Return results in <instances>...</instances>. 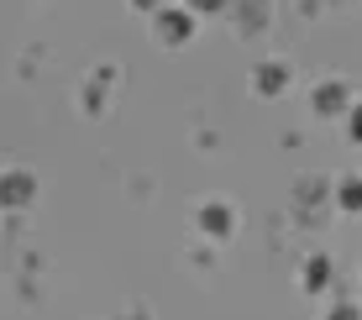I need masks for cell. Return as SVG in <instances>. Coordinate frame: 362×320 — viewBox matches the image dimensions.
Here are the masks:
<instances>
[{"mask_svg":"<svg viewBox=\"0 0 362 320\" xmlns=\"http://www.w3.org/2000/svg\"><path fill=\"white\" fill-rule=\"evenodd\" d=\"M315 110L320 116H336V110H352V95H346V84L341 79H326L315 90Z\"/></svg>","mask_w":362,"mask_h":320,"instance_id":"obj_1","label":"cell"},{"mask_svg":"<svg viewBox=\"0 0 362 320\" xmlns=\"http://www.w3.org/2000/svg\"><path fill=\"white\" fill-rule=\"evenodd\" d=\"M284 79H289V69H284V64H263V69H257V90H263V95H279Z\"/></svg>","mask_w":362,"mask_h":320,"instance_id":"obj_2","label":"cell"},{"mask_svg":"<svg viewBox=\"0 0 362 320\" xmlns=\"http://www.w3.org/2000/svg\"><path fill=\"white\" fill-rule=\"evenodd\" d=\"M336 200H341V211H362V179H341L336 184Z\"/></svg>","mask_w":362,"mask_h":320,"instance_id":"obj_3","label":"cell"},{"mask_svg":"<svg viewBox=\"0 0 362 320\" xmlns=\"http://www.w3.org/2000/svg\"><path fill=\"white\" fill-rule=\"evenodd\" d=\"M331 284V263L326 257H310L305 263V289H326Z\"/></svg>","mask_w":362,"mask_h":320,"instance_id":"obj_4","label":"cell"},{"mask_svg":"<svg viewBox=\"0 0 362 320\" xmlns=\"http://www.w3.org/2000/svg\"><path fill=\"white\" fill-rule=\"evenodd\" d=\"M205 226H210V231H231V215H226V205H205Z\"/></svg>","mask_w":362,"mask_h":320,"instance_id":"obj_5","label":"cell"},{"mask_svg":"<svg viewBox=\"0 0 362 320\" xmlns=\"http://www.w3.org/2000/svg\"><path fill=\"white\" fill-rule=\"evenodd\" d=\"M189 32V16H179V11H173V16H163V37L173 42V37H184Z\"/></svg>","mask_w":362,"mask_h":320,"instance_id":"obj_6","label":"cell"},{"mask_svg":"<svg viewBox=\"0 0 362 320\" xmlns=\"http://www.w3.org/2000/svg\"><path fill=\"white\" fill-rule=\"evenodd\" d=\"M346 137L362 142V100H352V110H346Z\"/></svg>","mask_w":362,"mask_h":320,"instance_id":"obj_7","label":"cell"},{"mask_svg":"<svg viewBox=\"0 0 362 320\" xmlns=\"http://www.w3.org/2000/svg\"><path fill=\"white\" fill-rule=\"evenodd\" d=\"M326 320H362V310H357V304H352V300H341V304H336V310H331Z\"/></svg>","mask_w":362,"mask_h":320,"instance_id":"obj_8","label":"cell"},{"mask_svg":"<svg viewBox=\"0 0 362 320\" xmlns=\"http://www.w3.org/2000/svg\"><path fill=\"white\" fill-rule=\"evenodd\" d=\"M0 194H6V200H16V194L27 200V194H32V184H27V179H6V189H0Z\"/></svg>","mask_w":362,"mask_h":320,"instance_id":"obj_9","label":"cell"}]
</instances>
